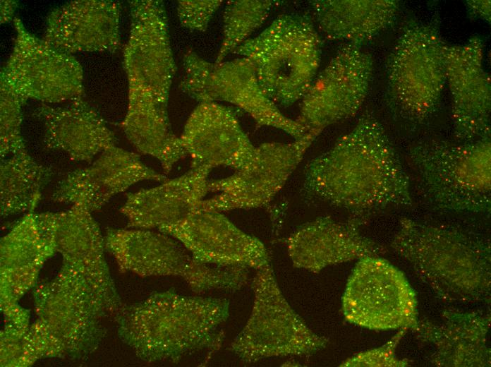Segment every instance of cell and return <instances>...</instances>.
Wrapping results in <instances>:
<instances>
[{
    "label": "cell",
    "instance_id": "cell-1",
    "mask_svg": "<svg viewBox=\"0 0 491 367\" xmlns=\"http://www.w3.org/2000/svg\"><path fill=\"white\" fill-rule=\"evenodd\" d=\"M303 190L363 222L392 207L410 206L409 177L382 124L366 112L353 128L307 165Z\"/></svg>",
    "mask_w": 491,
    "mask_h": 367
},
{
    "label": "cell",
    "instance_id": "cell-2",
    "mask_svg": "<svg viewBox=\"0 0 491 367\" xmlns=\"http://www.w3.org/2000/svg\"><path fill=\"white\" fill-rule=\"evenodd\" d=\"M229 315L225 299L188 296L174 289L155 292L116 312L118 335L147 362L171 361L199 351H217L224 339L219 327Z\"/></svg>",
    "mask_w": 491,
    "mask_h": 367
},
{
    "label": "cell",
    "instance_id": "cell-3",
    "mask_svg": "<svg viewBox=\"0 0 491 367\" xmlns=\"http://www.w3.org/2000/svg\"><path fill=\"white\" fill-rule=\"evenodd\" d=\"M391 247L442 299L473 302L490 295V243L482 236L403 218Z\"/></svg>",
    "mask_w": 491,
    "mask_h": 367
},
{
    "label": "cell",
    "instance_id": "cell-4",
    "mask_svg": "<svg viewBox=\"0 0 491 367\" xmlns=\"http://www.w3.org/2000/svg\"><path fill=\"white\" fill-rule=\"evenodd\" d=\"M420 195L432 208L487 212L491 203L490 137L456 143L422 140L408 152Z\"/></svg>",
    "mask_w": 491,
    "mask_h": 367
},
{
    "label": "cell",
    "instance_id": "cell-5",
    "mask_svg": "<svg viewBox=\"0 0 491 367\" xmlns=\"http://www.w3.org/2000/svg\"><path fill=\"white\" fill-rule=\"evenodd\" d=\"M321 48L308 17L285 13L233 53L251 62L263 90L278 107H288L303 99L318 73Z\"/></svg>",
    "mask_w": 491,
    "mask_h": 367
},
{
    "label": "cell",
    "instance_id": "cell-6",
    "mask_svg": "<svg viewBox=\"0 0 491 367\" xmlns=\"http://www.w3.org/2000/svg\"><path fill=\"white\" fill-rule=\"evenodd\" d=\"M36 321L30 326L47 358L80 359L93 352L104 337L100 318L109 312L87 278L63 263L54 279L33 291Z\"/></svg>",
    "mask_w": 491,
    "mask_h": 367
},
{
    "label": "cell",
    "instance_id": "cell-7",
    "mask_svg": "<svg viewBox=\"0 0 491 367\" xmlns=\"http://www.w3.org/2000/svg\"><path fill=\"white\" fill-rule=\"evenodd\" d=\"M447 47L436 21L412 20L403 28L386 65V100L398 120L420 126L437 111L447 84Z\"/></svg>",
    "mask_w": 491,
    "mask_h": 367
},
{
    "label": "cell",
    "instance_id": "cell-8",
    "mask_svg": "<svg viewBox=\"0 0 491 367\" xmlns=\"http://www.w3.org/2000/svg\"><path fill=\"white\" fill-rule=\"evenodd\" d=\"M252 288L250 315L229 348L241 361L310 355L327 346L328 339L312 331L285 299L271 264L257 270Z\"/></svg>",
    "mask_w": 491,
    "mask_h": 367
},
{
    "label": "cell",
    "instance_id": "cell-9",
    "mask_svg": "<svg viewBox=\"0 0 491 367\" xmlns=\"http://www.w3.org/2000/svg\"><path fill=\"white\" fill-rule=\"evenodd\" d=\"M345 320L371 330H413L418 301L403 272L380 255L358 260L341 298Z\"/></svg>",
    "mask_w": 491,
    "mask_h": 367
},
{
    "label": "cell",
    "instance_id": "cell-10",
    "mask_svg": "<svg viewBox=\"0 0 491 367\" xmlns=\"http://www.w3.org/2000/svg\"><path fill=\"white\" fill-rule=\"evenodd\" d=\"M180 89L199 102H225L248 114L259 126L279 129L294 139L309 132L281 113L263 90L251 62L240 57L210 62L193 52L183 57Z\"/></svg>",
    "mask_w": 491,
    "mask_h": 367
},
{
    "label": "cell",
    "instance_id": "cell-11",
    "mask_svg": "<svg viewBox=\"0 0 491 367\" xmlns=\"http://www.w3.org/2000/svg\"><path fill=\"white\" fill-rule=\"evenodd\" d=\"M321 131H310L289 143H264L243 167L227 177L210 181L200 210L225 212L267 205L284 187Z\"/></svg>",
    "mask_w": 491,
    "mask_h": 367
},
{
    "label": "cell",
    "instance_id": "cell-12",
    "mask_svg": "<svg viewBox=\"0 0 491 367\" xmlns=\"http://www.w3.org/2000/svg\"><path fill=\"white\" fill-rule=\"evenodd\" d=\"M14 22V47L1 79L25 101L56 103L80 97L83 70L75 57L28 32L20 19Z\"/></svg>",
    "mask_w": 491,
    "mask_h": 367
},
{
    "label": "cell",
    "instance_id": "cell-13",
    "mask_svg": "<svg viewBox=\"0 0 491 367\" xmlns=\"http://www.w3.org/2000/svg\"><path fill=\"white\" fill-rule=\"evenodd\" d=\"M373 59L361 47L345 44L318 73L301 100L297 121L308 131L353 116L370 88Z\"/></svg>",
    "mask_w": 491,
    "mask_h": 367
},
{
    "label": "cell",
    "instance_id": "cell-14",
    "mask_svg": "<svg viewBox=\"0 0 491 367\" xmlns=\"http://www.w3.org/2000/svg\"><path fill=\"white\" fill-rule=\"evenodd\" d=\"M131 31L124 49L128 87L152 95L168 106L176 65L162 1H130Z\"/></svg>",
    "mask_w": 491,
    "mask_h": 367
},
{
    "label": "cell",
    "instance_id": "cell-15",
    "mask_svg": "<svg viewBox=\"0 0 491 367\" xmlns=\"http://www.w3.org/2000/svg\"><path fill=\"white\" fill-rule=\"evenodd\" d=\"M44 236L59 253L63 263L84 275L100 295L110 313L122 306L104 258V237L91 215L79 205L56 212L36 215Z\"/></svg>",
    "mask_w": 491,
    "mask_h": 367
},
{
    "label": "cell",
    "instance_id": "cell-16",
    "mask_svg": "<svg viewBox=\"0 0 491 367\" xmlns=\"http://www.w3.org/2000/svg\"><path fill=\"white\" fill-rule=\"evenodd\" d=\"M484 44L478 36L446 50L447 83L457 141L490 137L491 80L484 67Z\"/></svg>",
    "mask_w": 491,
    "mask_h": 367
},
{
    "label": "cell",
    "instance_id": "cell-17",
    "mask_svg": "<svg viewBox=\"0 0 491 367\" xmlns=\"http://www.w3.org/2000/svg\"><path fill=\"white\" fill-rule=\"evenodd\" d=\"M158 231L177 239L201 263L257 270L270 264L264 243L220 212L199 210Z\"/></svg>",
    "mask_w": 491,
    "mask_h": 367
},
{
    "label": "cell",
    "instance_id": "cell-18",
    "mask_svg": "<svg viewBox=\"0 0 491 367\" xmlns=\"http://www.w3.org/2000/svg\"><path fill=\"white\" fill-rule=\"evenodd\" d=\"M166 179L145 165L137 154L114 145L89 167L69 172L58 183L52 199L82 206L92 212L139 181Z\"/></svg>",
    "mask_w": 491,
    "mask_h": 367
},
{
    "label": "cell",
    "instance_id": "cell-19",
    "mask_svg": "<svg viewBox=\"0 0 491 367\" xmlns=\"http://www.w3.org/2000/svg\"><path fill=\"white\" fill-rule=\"evenodd\" d=\"M192 167L224 166L239 169L253 157V145L234 113L217 102H200L189 115L180 137Z\"/></svg>",
    "mask_w": 491,
    "mask_h": 367
},
{
    "label": "cell",
    "instance_id": "cell-20",
    "mask_svg": "<svg viewBox=\"0 0 491 367\" xmlns=\"http://www.w3.org/2000/svg\"><path fill=\"white\" fill-rule=\"evenodd\" d=\"M360 224L353 219L339 222L327 216L301 225L287 239L293 266L318 273L332 265L380 255L381 247L360 231Z\"/></svg>",
    "mask_w": 491,
    "mask_h": 367
},
{
    "label": "cell",
    "instance_id": "cell-21",
    "mask_svg": "<svg viewBox=\"0 0 491 367\" xmlns=\"http://www.w3.org/2000/svg\"><path fill=\"white\" fill-rule=\"evenodd\" d=\"M211 169L198 166L153 188L128 193L121 212L128 227L159 229L175 224L200 209L208 189Z\"/></svg>",
    "mask_w": 491,
    "mask_h": 367
},
{
    "label": "cell",
    "instance_id": "cell-22",
    "mask_svg": "<svg viewBox=\"0 0 491 367\" xmlns=\"http://www.w3.org/2000/svg\"><path fill=\"white\" fill-rule=\"evenodd\" d=\"M120 16L121 7L117 1H72L49 14L44 40L68 54L114 52L120 43Z\"/></svg>",
    "mask_w": 491,
    "mask_h": 367
},
{
    "label": "cell",
    "instance_id": "cell-23",
    "mask_svg": "<svg viewBox=\"0 0 491 367\" xmlns=\"http://www.w3.org/2000/svg\"><path fill=\"white\" fill-rule=\"evenodd\" d=\"M104 244L121 272H131L141 277L184 278L192 267L191 255L183 245L161 231L109 229Z\"/></svg>",
    "mask_w": 491,
    "mask_h": 367
},
{
    "label": "cell",
    "instance_id": "cell-24",
    "mask_svg": "<svg viewBox=\"0 0 491 367\" xmlns=\"http://www.w3.org/2000/svg\"><path fill=\"white\" fill-rule=\"evenodd\" d=\"M37 112L44 126L47 148L63 151L75 160L89 162L115 145L113 132L80 97L63 107L43 104Z\"/></svg>",
    "mask_w": 491,
    "mask_h": 367
},
{
    "label": "cell",
    "instance_id": "cell-25",
    "mask_svg": "<svg viewBox=\"0 0 491 367\" xmlns=\"http://www.w3.org/2000/svg\"><path fill=\"white\" fill-rule=\"evenodd\" d=\"M55 253L40 230L36 214L28 212L16 223L0 242L1 307L18 303Z\"/></svg>",
    "mask_w": 491,
    "mask_h": 367
},
{
    "label": "cell",
    "instance_id": "cell-26",
    "mask_svg": "<svg viewBox=\"0 0 491 367\" xmlns=\"http://www.w3.org/2000/svg\"><path fill=\"white\" fill-rule=\"evenodd\" d=\"M490 317L476 313L447 312L443 321L418 322L413 330L419 339L435 348L432 356L438 366H488L486 344Z\"/></svg>",
    "mask_w": 491,
    "mask_h": 367
},
{
    "label": "cell",
    "instance_id": "cell-27",
    "mask_svg": "<svg viewBox=\"0 0 491 367\" xmlns=\"http://www.w3.org/2000/svg\"><path fill=\"white\" fill-rule=\"evenodd\" d=\"M310 5L327 38L359 47L390 26L399 8L396 0H315Z\"/></svg>",
    "mask_w": 491,
    "mask_h": 367
},
{
    "label": "cell",
    "instance_id": "cell-28",
    "mask_svg": "<svg viewBox=\"0 0 491 367\" xmlns=\"http://www.w3.org/2000/svg\"><path fill=\"white\" fill-rule=\"evenodd\" d=\"M167 107L152 95L128 87V105L123 121L124 133L140 153L156 158L166 172L187 153L171 131Z\"/></svg>",
    "mask_w": 491,
    "mask_h": 367
},
{
    "label": "cell",
    "instance_id": "cell-29",
    "mask_svg": "<svg viewBox=\"0 0 491 367\" xmlns=\"http://www.w3.org/2000/svg\"><path fill=\"white\" fill-rule=\"evenodd\" d=\"M52 172L23 151L1 158L0 209L2 217L32 212Z\"/></svg>",
    "mask_w": 491,
    "mask_h": 367
},
{
    "label": "cell",
    "instance_id": "cell-30",
    "mask_svg": "<svg viewBox=\"0 0 491 367\" xmlns=\"http://www.w3.org/2000/svg\"><path fill=\"white\" fill-rule=\"evenodd\" d=\"M277 1L235 0L229 1L223 15V39L215 62L248 40L265 21Z\"/></svg>",
    "mask_w": 491,
    "mask_h": 367
},
{
    "label": "cell",
    "instance_id": "cell-31",
    "mask_svg": "<svg viewBox=\"0 0 491 367\" xmlns=\"http://www.w3.org/2000/svg\"><path fill=\"white\" fill-rule=\"evenodd\" d=\"M25 101L1 79V157L26 151L21 136L22 105Z\"/></svg>",
    "mask_w": 491,
    "mask_h": 367
},
{
    "label": "cell",
    "instance_id": "cell-32",
    "mask_svg": "<svg viewBox=\"0 0 491 367\" xmlns=\"http://www.w3.org/2000/svg\"><path fill=\"white\" fill-rule=\"evenodd\" d=\"M30 325L5 323L1 331V366H28L41 359Z\"/></svg>",
    "mask_w": 491,
    "mask_h": 367
},
{
    "label": "cell",
    "instance_id": "cell-33",
    "mask_svg": "<svg viewBox=\"0 0 491 367\" xmlns=\"http://www.w3.org/2000/svg\"><path fill=\"white\" fill-rule=\"evenodd\" d=\"M222 3L221 0L177 1L176 11L179 22L191 31L204 32Z\"/></svg>",
    "mask_w": 491,
    "mask_h": 367
},
{
    "label": "cell",
    "instance_id": "cell-34",
    "mask_svg": "<svg viewBox=\"0 0 491 367\" xmlns=\"http://www.w3.org/2000/svg\"><path fill=\"white\" fill-rule=\"evenodd\" d=\"M401 330L393 338L382 347L360 352L346 359L340 366L346 367H377V366H406V359H398L395 356L396 346L405 334Z\"/></svg>",
    "mask_w": 491,
    "mask_h": 367
},
{
    "label": "cell",
    "instance_id": "cell-35",
    "mask_svg": "<svg viewBox=\"0 0 491 367\" xmlns=\"http://www.w3.org/2000/svg\"><path fill=\"white\" fill-rule=\"evenodd\" d=\"M466 5L471 14L490 23L491 3L490 0H468L466 1Z\"/></svg>",
    "mask_w": 491,
    "mask_h": 367
}]
</instances>
